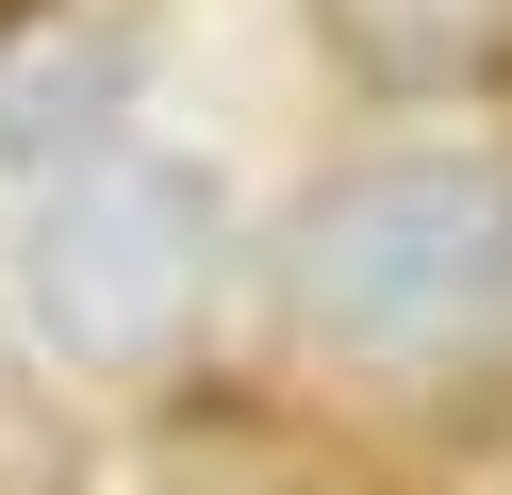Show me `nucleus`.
<instances>
[{
  "mask_svg": "<svg viewBox=\"0 0 512 495\" xmlns=\"http://www.w3.org/2000/svg\"><path fill=\"white\" fill-rule=\"evenodd\" d=\"M17 33H34V0H0V50H17Z\"/></svg>",
  "mask_w": 512,
  "mask_h": 495,
  "instance_id": "423d86ee",
  "label": "nucleus"
},
{
  "mask_svg": "<svg viewBox=\"0 0 512 495\" xmlns=\"http://www.w3.org/2000/svg\"><path fill=\"white\" fill-rule=\"evenodd\" d=\"M347 83L380 99H430V83H496L512 66V0H314Z\"/></svg>",
  "mask_w": 512,
  "mask_h": 495,
  "instance_id": "7ed1b4c3",
  "label": "nucleus"
},
{
  "mask_svg": "<svg viewBox=\"0 0 512 495\" xmlns=\"http://www.w3.org/2000/svg\"><path fill=\"white\" fill-rule=\"evenodd\" d=\"M116 99V50H67V66H0V149L17 165H83L67 132Z\"/></svg>",
  "mask_w": 512,
  "mask_h": 495,
  "instance_id": "20e7f679",
  "label": "nucleus"
},
{
  "mask_svg": "<svg viewBox=\"0 0 512 495\" xmlns=\"http://www.w3.org/2000/svg\"><path fill=\"white\" fill-rule=\"evenodd\" d=\"M83 479V446H67V413H50L17 363H0V495H67Z\"/></svg>",
  "mask_w": 512,
  "mask_h": 495,
  "instance_id": "39448f33",
  "label": "nucleus"
},
{
  "mask_svg": "<svg viewBox=\"0 0 512 495\" xmlns=\"http://www.w3.org/2000/svg\"><path fill=\"white\" fill-rule=\"evenodd\" d=\"M281 297L347 363H463V347H496L512 330V165H463V149L347 165L281 231Z\"/></svg>",
  "mask_w": 512,
  "mask_h": 495,
  "instance_id": "f257e3e1",
  "label": "nucleus"
},
{
  "mask_svg": "<svg viewBox=\"0 0 512 495\" xmlns=\"http://www.w3.org/2000/svg\"><path fill=\"white\" fill-rule=\"evenodd\" d=\"M215 248H232L215 165L83 149L67 182L34 198V231H17V297H34V330L67 363H166L182 330H199V297H215Z\"/></svg>",
  "mask_w": 512,
  "mask_h": 495,
  "instance_id": "f03ea898",
  "label": "nucleus"
}]
</instances>
